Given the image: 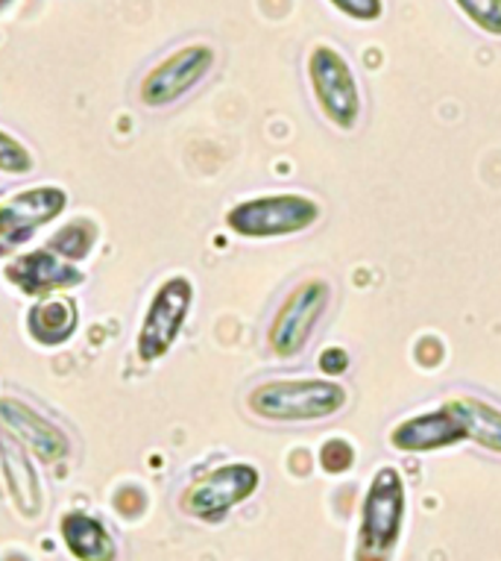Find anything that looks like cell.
<instances>
[{
    "label": "cell",
    "instance_id": "4",
    "mask_svg": "<svg viewBox=\"0 0 501 561\" xmlns=\"http://www.w3.org/2000/svg\"><path fill=\"white\" fill-rule=\"evenodd\" d=\"M308 83L319 110L335 127L352 129L361 121V85L338 47L314 45L308 54Z\"/></svg>",
    "mask_w": 501,
    "mask_h": 561
},
{
    "label": "cell",
    "instance_id": "16",
    "mask_svg": "<svg viewBox=\"0 0 501 561\" xmlns=\"http://www.w3.org/2000/svg\"><path fill=\"white\" fill-rule=\"evenodd\" d=\"M448 409L457 414V421L464 424V433L469 442L478 447L501 456V409L487 403L481 397H455L448 400Z\"/></svg>",
    "mask_w": 501,
    "mask_h": 561
},
{
    "label": "cell",
    "instance_id": "20",
    "mask_svg": "<svg viewBox=\"0 0 501 561\" xmlns=\"http://www.w3.org/2000/svg\"><path fill=\"white\" fill-rule=\"evenodd\" d=\"M356 465V447L347 438H328L319 447V468L326 473H347Z\"/></svg>",
    "mask_w": 501,
    "mask_h": 561
},
{
    "label": "cell",
    "instance_id": "22",
    "mask_svg": "<svg viewBox=\"0 0 501 561\" xmlns=\"http://www.w3.org/2000/svg\"><path fill=\"white\" fill-rule=\"evenodd\" d=\"M319 374H326V377H340V374H347L349 370V353L343 347H328L319 353L317 359Z\"/></svg>",
    "mask_w": 501,
    "mask_h": 561
},
{
    "label": "cell",
    "instance_id": "14",
    "mask_svg": "<svg viewBox=\"0 0 501 561\" xmlns=\"http://www.w3.org/2000/svg\"><path fill=\"white\" fill-rule=\"evenodd\" d=\"M65 550L77 561H118V543L101 517L85 512H68L59 520Z\"/></svg>",
    "mask_w": 501,
    "mask_h": 561
},
{
    "label": "cell",
    "instance_id": "21",
    "mask_svg": "<svg viewBox=\"0 0 501 561\" xmlns=\"http://www.w3.org/2000/svg\"><path fill=\"white\" fill-rule=\"evenodd\" d=\"M338 12L347 19L361 21V24H373L384 15V0H328Z\"/></svg>",
    "mask_w": 501,
    "mask_h": 561
},
{
    "label": "cell",
    "instance_id": "9",
    "mask_svg": "<svg viewBox=\"0 0 501 561\" xmlns=\"http://www.w3.org/2000/svg\"><path fill=\"white\" fill-rule=\"evenodd\" d=\"M0 430L24 444L45 465H56L71 453V438L54 421H47L45 414H38L33 405L21 403L15 397H0Z\"/></svg>",
    "mask_w": 501,
    "mask_h": 561
},
{
    "label": "cell",
    "instance_id": "5",
    "mask_svg": "<svg viewBox=\"0 0 501 561\" xmlns=\"http://www.w3.org/2000/svg\"><path fill=\"white\" fill-rule=\"evenodd\" d=\"M194 306V283L188 276H171L155 288L153 300L147 306L144 321L138 330V359L159 362L171 353L185 330V321Z\"/></svg>",
    "mask_w": 501,
    "mask_h": 561
},
{
    "label": "cell",
    "instance_id": "13",
    "mask_svg": "<svg viewBox=\"0 0 501 561\" xmlns=\"http://www.w3.org/2000/svg\"><path fill=\"white\" fill-rule=\"evenodd\" d=\"M68 206V194L59 185H36L27 192L12 194L10 201L0 203V227L15 232L21 241L33 239V232L45 224L56 221Z\"/></svg>",
    "mask_w": 501,
    "mask_h": 561
},
{
    "label": "cell",
    "instance_id": "1",
    "mask_svg": "<svg viewBox=\"0 0 501 561\" xmlns=\"http://www.w3.org/2000/svg\"><path fill=\"white\" fill-rule=\"evenodd\" d=\"M347 400L338 379H270L246 394V409L273 424H305L338 414Z\"/></svg>",
    "mask_w": 501,
    "mask_h": 561
},
{
    "label": "cell",
    "instance_id": "8",
    "mask_svg": "<svg viewBox=\"0 0 501 561\" xmlns=\"http://www.w3.org/2000/svg\"><path fill=\"white\" fill-rule=\"evenodd\" d=\"M211 68H214V47H179L176 54H171L147 71V77L141 80V89H138V98L150 110L171 106V103L183 101L194 85H200L209 77Z\"/></svg>",
    "mask_w": 501,
    "mask_h": 561
},
{
    "label": "cell",
    "instance_id": "23",
    "mask_svg": "<svg viewBox=\"0 0 501 561\" xmlns=\"http://www.w3.org/2000/svg\"><path fill=\"white\" fill-rule=\"evenodd\" d=\"M21 244H24V241H21L19 236H12V232L7 230V227H0V259L10 256V253H15V250L21 248Z\"/></svg>",
    "mask_w": 501,
    "mask_h": 561
},
{
    "label": "cell",
    "instance_id": "7",
    "mask_svg": "<svg viewBox=\"0 0 501 561\" xmlns=\"http://www.w3.org/2000/svg\"><path fill=\"white\" fill-rule=\"evenodd\" d=\"M328 300H331V286L326 279H305L284 297L267 330V344L279 359L300 356L314 335L319 318L326 314Z\"/></svg>",
    "mask_w": 501,
    "mask_h": 561
},
{
    "label": "cell",
    "instance_id": "3",
    "mask_svg": "<svg viewBox=\"0 0 501 561\" xmlns=\"http://www.w3.org/2000/svg\"><path fill=\"white\" fill-rule=\"evenodd\" d=\"M319 215V203L308 194H267L235 203L226 213V227L241 239H284L311 230Z\"/></svg>",
    "mask_w": 501,
    "mask_h": 561
},
{
    "label": "cell",
    "instance_id": "24",
    "mask_svg": "<svg viewBox=\"0 0 501 561\" xmlns=\"http://www.w3.org/2000/svg\"><path fill=\"white\" fill-rule=\"evenodd\" d=\"M10 3H12V0H0V12L7 10V7H10Z\"/></svg>",
    "mask_w": 501,
    "mask_h": 561
},
{
    "label": "cell",
    "instance_id": "15",
    "mask_svg": "<svg viewBox=\"0 0 501 561\" xmlns=\"http://www.w3.org/2000/svg\"><path fill=\"white\" fill-rule=\"evenodd\" d=\"M77 323H80V309L73 300H62V297H54V300H38L27 309V318H24V327H27L30 339L42 344V347H62L73 339L77 332Z\"/></svg>",
    "mask_w": 501,
    "mask_h": 561
},
{
    "label": "cell",
    "instance_id": "18",
    "mask_svg": "<svg viewBox=\"0 0 501 561\" xmlns=\"http://www.w3.org/2000/svg\"><path fill=\"white\" fill-rule=\"evenodd\" d=\"M455 3L487 36H501V0H455Z\"/></svg>",
    "mask_w": 501,
    "mask_h": 561
},
{
    "label": "cell",
    "instance_id": "11",
    "mask_svg": "<svg viewBox=\"0 0 501 561\" xmlns=\"http://www.w3.org/2000/svg\"><path fill=\"white\" fill-rule=\"evenodd\" d=\"M466 442L464 424L457 421V414L446 403L434 412L413 414L408 421L393 426L391 447L401 453H431L446 450L455 444Z\"/></svg>",
    "mask_w": 501,
    "mask_h": 561
},
{
    "label": "cell",
    "instance_id": "17",
    "mask_svg": "<svg viewBox=\"0 0 501 561\" xmlns=\"http://www.w3.org/2000/svg\"><path fill=\"white\" fill-rule=\"evenodd\" d=\"M94 241H97V230H94L92 221L85 218H77L62 230H56L47 241V250H54L56 256L68 259V262H80L92 253Z\"/></svg>",
    "mask_w": 501,
    "mask_h": 561
},
{
    "label": "cell",
    "instance_id": "10",
    "mask_svg": "<svg viewBox=\"0 0 501 561\" xmlns=\"http://www.w3.org/2000/svg\"><path fill=\"white\" fill-rule=\"evenodd\" d=\"M3 274H7V279H10L12 286L33 297L65 291V288L80 286L82 279H85L80 267L73 265V262L56 256L54 250L47 248L12 259Z\"/></svg>",
    "mask_w": 501,
    "mask_h": 561
},
{
    "label": "cell",
    "instance_id": "2",
    "mask_svg": "<svg viewBox=\"0 0 501 561\" xmlns=\"http://www.w3.org/2000/svg\"><path fill=\"white\" fill-rule=\"evenodd\" d=\"M405 515H408V494L401 473L396 468L375 470L361 503L356 561L391 559L405 529Z\"/></svg>",
    "mask_w": 501,
    "mask_h": 561
},
{
    "label": "cell",
    "instance_id": "6",
    "mask_svg": "<svg viewBox=\"0 0 501 561\" xmlns=\"http://www.w3.org/2000/svg\"><path fill=\"white\" fill-rule=\"evenodd\" d=\"M261 485L256 465L232 461L200 477L183 494V512L202 524H220L235 506L246 503Z\"/></svg>",
    "mask_w": 501,
    "mask_h": 561
},
{
    "label": "cell",
    "instance_id": "19",
    "mask_svg": "<svg viewBox=\"0 0 501 561\" xmlns=\"http://www.w3.org/2000/svg\"><path fill=\"white\" fill-rule=\"evenodd\" d=\"M36 168L33 153H30L19 138H12L10 133L0 129V174H30Z\"/></svg>",
    "mask_w": 501,
    "mask_h": 561
},
{
    "label": "cell",
    "instance_id": "12",
    "mask_svg": "<svg viewBox=\"0 0 501 561\" xmlns=\"http://www.w3.org/2000/svg\"><path fill=\"white\" fill-rule=\"evenodd\" d=\"M0 470H3L19 515L24 520H36L45 512V494H42V479L33 465V453L3 430H0Z\"/></svg>",
    "mask_w": 501,
    "mask_h": 561
}]
</instances>
